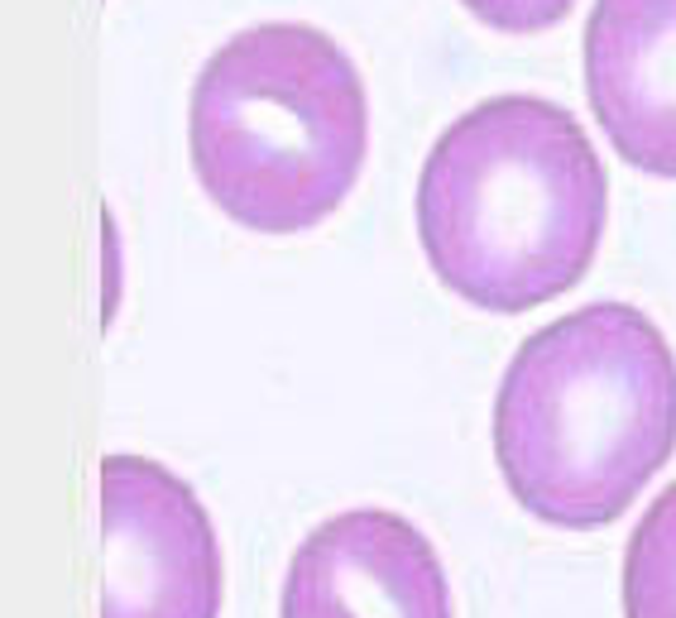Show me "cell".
<instances>
[{
    "label": "cell",
    "mask_w": 676,
    "mask_h": 618,
    "mask_svg": "<svg viewBox=\"0 0 676 618\" xmlns=\"http://www.w3.org/2000/svg\"><path fill=\"white\" fill-rule=\"evenodd\" d=\"M676 450V355L652 317L590 302L532 331L494 394V460L518 508L562 532L628 513Z\"/></svg>",
    "instance_id": "obj_1"
},
{
    "label": "cell",
    "mask_w": 676,
    "mask_h": 618,
    "mask_svg": "<svg viewBox=\"0 0 676 618\" xmlns=\"http://www.w3.org/2000/svg\"><path fill=\"white\" fill-rule=\"evenodd\" d=\"M609 216L604 163L566 106L490 97L442 129L418 177V240L436 283L480 312L571 293Z\"/></svg>",
    "instance_id": "obj_2"
},
{
    "label": "cell",
    "mask_w": 676,
    "mask_h": 618,
    "mask_svg": "<svg viewBox=\"0 0 676 618\" xmlns=\"http://www.w3.org/2000/svg\"><path fill=\"white\" fill-rule=\"evenodd\" d=\"M187 153L211 207L255 235H303L350 197L370 153V101L331 34L240 29L193 82Z\"/></svg>",
    "instance_id": "obj_3"
},
{
    "label": "cell",
    "mask_w": 676,
    "mask_h": 618,
    "mask_svg": "<svg viewBox=\"0 0 676 618\" xmlns=\"http://www.w3.org/2000/svg\"><path fill=\"white\" fill-rule=\"evenodd\" d=\"M221 542L193 484L149 456L101 460V618H221Z\"/></svg>",
    "instance_id": "obj_4"
},
{
    "label": "cell",
    "mask_w": 676,
    "mask_h": 618,
    "mask_svg": "<svg viewBox=\"0 0 676 618\" xmlns=\"http://www.w3.org/2000/svg\"><path fill=\"white\" fill-rule=\"evenodd\" d=\"M279 618H456L436 546L389 508L312 528L283 575Z\"/></svg>",
    "instance_id": "obj_5"
},
{
    "label": "cell",
    "mask_w": 676,
    "mask_h": 618,
    "mask_svg": "<svg viewBox=\"0 0 676 618\" xmlns=\"http://www.w3.org/2000/svg\"><path fill=\"white\" fill-rule=\"evenodd\" d=\"M586 97L624 163L676 177V0H595Z\"/></svg>",
    "instance_id": "obj_6"
},
{
    "label": "cell",
    "mask_w": 676,
    "mask_h": 618,
    "mask_svg": "<svg viewBox=\"0 0 676 618\" xmlns=\"http://www.w3.org/2000/svg\"><path fill=\"white\" fill-rule=\"evenodd\" d=\"M624 618H676V484L652 498L624 552Z\"/></svg>",
    "instance_id": "obj_7"
},
{
    "label": "cell",
    "mask_w": 676,
    "mask_h": 618,
    "mask_svg": "<svg viewBox=\"0 0 676 618\" xmlns=\"http://www.w3.org/2000/svg\"><path fill=\"white\" fill-rule=\"evenodd\" d=\"M494 34H542L571 15L576 0H460Z\"/></svg>",
    "instance_id": "obj_8"
}]
</instances>
